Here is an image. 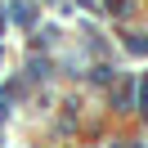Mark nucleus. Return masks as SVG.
Returning <instances> with one entry per match:
<instances>
[{
    "mask_svg": "<svg viewBox=\"0 0 148 148\" xmlns=\"http://www.w3.org/2000/svg\"><path fill=\"white\" fill-rule=\"evenodd\" d=\"M130 49L135 54H148V36H130Z\"/></svg>",
    "mask_w": 148,
    "mask_h": 148,
    "instance_id": "1",
    "label": "nucleus"
},
{
    "mask_svg": "<svg viewBox=\"0 0 148 148\" xmlns=\"http://www.w3.org/2000/svg\"><path fill=\"white\" fill-rule=\"evenodd\" d=\"M139 103H144V112H148V81L139 85Z\"/></svg>",
    "mask_w": 148,
    "mask_h": 148,
    "instance_id": "2",
    "label": "nucleus"
}]
</instances>
